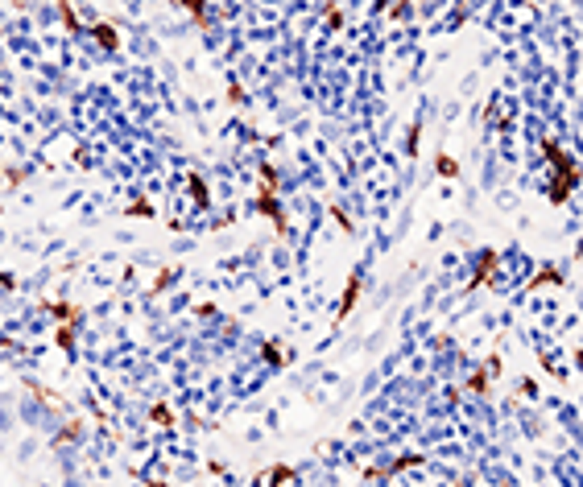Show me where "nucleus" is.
I'll list each match as a JSON object with an SVG mask.
<instances>
[{
    "label": "nucleus",
    "mask_w": 583,
    "mask_h": 487,
    "mask_svg": "<svg viewBox=\"0 0 583 487\" xmlns=\"http://www.w3.org/2000/svg\"><path fill=\"white\" fill-rule=\"evenodd\" d=\"M327 25H331V29H339V25H343V12H339L335 4H327Z\"/></svg>",
    "instance_id": "9b49d317"
},
{
    "label": "nucleus",
    "mask_w": 583,
    "mask_h": 487,
    "mask_svg": "<svg viewBox=\"0 0 583 487\" xmlns=\"http://www.w3.org/2000/svg\"><path fill=\"white\" fill-rule=\"evenodd\" d=\"M493 264H497V256H493V252H488V248H484V252H480V256H476V273H472V289H476V285H484V281H488V273H493Z\"/></svg>",
    "instance_id": "7ed1b4c3"
},
{
    "label": "nucleus",
    "mask_w": 583,
    "mask_h": 487,
    "mask_svg": "<svg viewBox=\"0 0 583 487\" xmlns=\"http://www.w3.org/2000/svg\"><path fill=\"white\" fill-rule=\"evenodd\" d=\"M256 207H261V215H269V219L277 223V232H286V219H281V211H277V198H273V190H265Z\"/></svg>",
    "instance_id": "39448f33"
},
{
    "label": "nucleus",
    "mask_w": 583,
    "mask_h": 487,
    "mask_svg": "<svg viewBox=\"0 0 583 487\" xmlns=\"http://www.w3.org/2000/svg\"><path fill=\"white\" fill-rule=\"evenodd\" d=\"M174 4H182L195 17V25H207V0H174Z\"/></svg>",
    "instance_id": "0eeeda50"
},
{
    "label": "nucleus",
    "mask_w": 583,
    "mask_h": 487,
    "mask_svg": "<svg viewBox=\"0 0 583 487\" xmlns=\"http://www.w3.org/2000/svg\"><path fill=\"white\" fill-rule=\"evenodd\" d=\"M356 298H360V273H352V277H347V289H343V302H339V318H347V314H352Z\"/></svg>",
    "instance_id": "20e7f679"
},
{
    "label": "nucleus",
    "mask_w": 583,
    "mask_h": 487,
    "mask_svg": "<svg viewBox=\"0 0 583 487\" xmlns=\"http://www.w3.org/2000/svg\"><path fill=\"white\" fill-rule=\"evenodd\" d=\"M190 190H195V198H199V203H207V186H203V182H199V178H195V182H190Z\"/></svg>",
    "instance_id": "ddd939ff"
},
{
    "label": "nucleus",
    "mask_w": 583,
    "mask_h": 487,
    "mask_svg": "<svg viewBox=\"0 0 583 487\" xmlns=\"http://www.w3.org/2000/svg\"><path fill=\"white\" fill-rule=\"evenodd\" d=\"M559 281H563V273H559L555 264H546V268H538V277H534L525 289H538V285H559Z\"/></svg>",
    "instance_id": "423d86ee"
},
{
    "label": "nucleus",
    "mask_w": 583,
    "mask_h": 487,
    "mask_svg": "<svg viewBox=\"0 0 583 487\" xmlns=\"http://www.w3.org/2000/svg\"><path fill=\"white\" fill-rule=\"evenodd\" d=\"M87 33L104 46V50H116L120 46V33H116V25H108V21H95V25H87Z\"/></svg>",
    "instance_id": "f03ea898"
},
{
    "label": "nucleus",
    "mask_w": 583,
    "mask_h": 487,
    "mask_svg": "<svg viewBox=\"0 0 583 487\" xmlns=\"http://www.w3.org/2000/svg\"><path fill=\"white\" fill-rule=\"evenodd\" d=\"M335 211V219H339V228H343V232H352V219H347V211H343V207H331Z\"/></svg>",
    "instance_id": "f8f14e48"
},
{
    "label": "nucleus",
    "mask_w": 583,
    "mask_h": 487,
    "mask_svg": "<svg viewBox=\"0 0 583 487\" xmlns=\"http://www.w3.org/2000/svg\"><path fill=\"white\" fill-rule=\"evenodd\" d=\"M580 368H583V351H580Z\"/></svg>",
    "instance_id": "4468645a"
},
{
    "label": "nucleus",
    "mask_w": 583,
    "mask_h": 487,
    "mask_svg": "<svg viewBox=\"0 0 583 487\" xmlns=\"http://www.w3.org/2000/svg\"><path fill=\"white\" fill-rule=\"evenodd\" d=\"M434 169H438L443 178H455V173H459V165H455L451 153H438V157H434Z\"/></svg>",
    "instance_id": "1a4fd4ad"
},
{
    "label": "nucleus",
    "mask_w": 583,
    "mask_h": 487,
    "mask_svg": "<svg viewBox=\"0 0 583 487\" xmlns=\"http://www.w3.org/2000/svg\"><path fill=\"white\" fill-rule=\"evenodd\" d=\"M418 137H422V120H414V124H410V137H406V153H410V157L418 153Z\"/></svg>",
    "instance_id": "9d476101"
},
{
    "label": "nucleus",
    "mask_w": 583,
    "mask_h": 487,
    "mask_svg": "<svg viewBox=\"0 0 583 487\" xmlns=\"http://www.w3.org/2000/svg\"><path fill=\"white\" fill-rule=\"evenodd\" d=\"M58 12H63V25L71 29V33H79L83 25H79V17H75V8H71V0H58Z\"/></svg>",
    "instance_id": "6e6552de"
},
{
    "label": "nucleus",
    "mask_w": 583,
    "mask_h": 487,
    "mask_svg": "<svg viewBox=\"0 0 583 487\" xmlns=\"http://www.w3.org/2000/svg\"><path fill=\"white\" fill-rule=\"evenodd\" d=\"M542 149H546V162L555 165L550 203H567V198H571V190H575V182H580V169H575V162L567 157V149H559V141H546Z\"/></svg>",
    "instance_id": "f257e3e1"
}]
</instances>
